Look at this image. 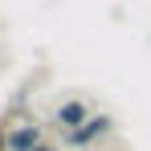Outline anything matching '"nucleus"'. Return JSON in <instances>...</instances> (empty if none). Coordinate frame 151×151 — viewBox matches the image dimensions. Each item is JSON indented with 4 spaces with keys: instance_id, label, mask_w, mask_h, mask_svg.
<instances>
[{
    "instance_id": "20e7f679",
    "label": "nucleus",
    "mask_w": 151,
    "mask_h": 151,
    "mask_svg": "<svg viewBox=\"0 0 151 151\" xmlns=\"http://www.w3.org/2000/svg\"><path fill=\"white\" fill-rule=\"evenodd\" d=\"M0 151H8V123H0Z\"/></svg>"
},
{
    "instance_id": "f03ea898",
    "label": "nucleus",
    "mask_w": 151,
    "mask_h": 151,
    "mask_svg": "<svg viewBox=\"0 0 151 151\" xmlns=\"http://www.w3.org/2000/svg\"><path fill=\"white\" fill-rule=\"evenodd\" d=\"M90 114H94V110H90L82 98H65L57 110H53V127H57V131H74V127H82Z\"/></svg>"
},
{
    "instance_id": "7ed1b4c3",
    "label": "nucleus",
    "mask_w": 151,
    "mask_h": 151,
    "mask_svg": "<svg viewBox=\"0 0 151 151\" xmlns=\"http://www.w3.org/2000/svg\"><path fill=\"white\" fill-rule=\"evenodd\" d=\"M41 143H45V127H41V123L8 127V151H37Z\"/></svg>"
},
{
    "instance_id": "39448f33",
    "label": "nucleus",
    "mask_w": 151,
    "mask_h": 151,
    "mask_svg": "<svg viewBox=\"0 0 151 151\" xmlns=\"http://www.w3.org/2000/svg\"><path fill=\"white\" fill-rule=\"evenodd\" d=\"M37 151H61V147H53V143H41V147H37Z\"/></svg>"
},
{
    "instance_id": "f257e3e1",
    "label": "nucleus",
    "mask_w": 151,
    "mask_h": 151,
    "mask_svg": "<svg viewBox=\"0 0 151 151\" xmlns=\"http://www.w3.org/2000/svg\"><path fill=\"white\" fill-rule=\"evenodd\" d=\"M110 131H114V119H110V114H90L82 127H74V131H61V135H65V147L86 151V147H94L98 139H106Z\"/></svg>"
}]
</instances>
